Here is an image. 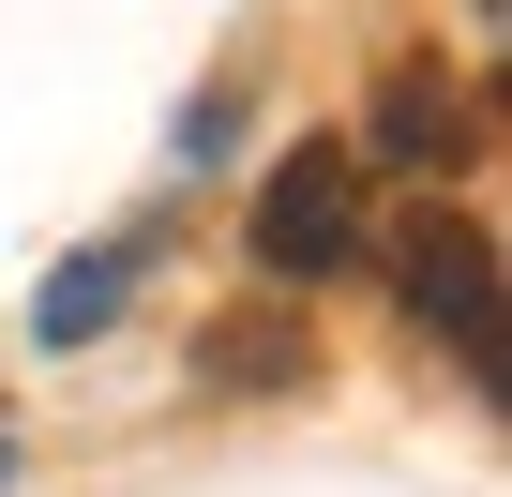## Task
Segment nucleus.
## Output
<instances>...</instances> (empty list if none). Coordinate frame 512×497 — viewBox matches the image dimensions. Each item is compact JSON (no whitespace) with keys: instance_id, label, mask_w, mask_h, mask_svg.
<instances>
[{"instance_id":"2","label":"nucleus","mask_w":512,"mask_h":497,"mask_svg":"<svg viewBox=\"0 0 512 497\" xmlns=\"http://www.w3.org/2000/svg\"><path fill=\"white\" fill-rule=\"evenodd\" d=\"M392 241H407V257H392L407 302H422L467 362H497V241H482V211H407Z\"/></svg>"},{"instance_id":"5","label":"nucleus","mask_w":512,"mask_h":497,"mask_svg":"<svg viewBox=\"0 0 512 497\" xmlns=\"http://www.w3.org/2000/svg\"><path fill=\"white\" fill-rule=\"evenodd\" d=\"M121 287H136V257H91V272H61V287L31 302V332H46V347H76V332H106V317H121Z\"/></svg>"},{"instance_id":"1","label":"nucleus","mask_w":512,"mask_h":497,"mask_svg":"<svg viewBox=\"0 0 512 497\" xmlns=\"http://www.w3.org/2000/svg\"><path fill=\"white\" fill-rule=\"evenodd\" d=\"M256 272L272 287H317V272H347L362 257V196H347V151H287L272 181H256Z\"/></svg>"},{"instance_id":"3","label":"nucleus","mask_w":512,"mask_h":497,"mask_svg":"<svg viewBox=\"0 0 512 497\" xmlns=\"http://www.w3.org/2000/svg\"><path fill=\"white\" fill-rule=\"evenodd\" d=\"M467 136H482V121H467V91H452L437 61H392V76H377V151H392V166H437V151H467Z\"/></svg>"},{"instance_id":"4","label":"nucleus","mask_w":512,"mask_h":497,"mask_svg":"<svg viewBox=\"0 0 512 497\" xmlns=\"http://www.w3.org/2000/svg\"><path fill=\"white\" fill-rule=\"evenodd\" d=\"M211 377H226V392H287V377H302V332H287V317H226V332H211Z\"/></svg>"}]
</instances>
